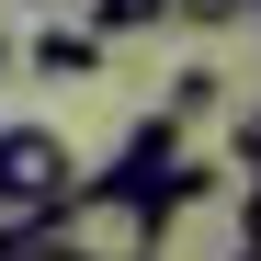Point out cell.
Segmentation results:
<instances>
[{"label": "cell", "mask_w": 261, "mask_h": 261, "mask_svg": "<svg viewBox=\"0 0 261 261\" xmlns=\"http://www.w3.org/2000/svg\"><path fill=\"white\" fill-rule=\"evenodd\" d=\"M102 57H114V46H102L91 23H46V34L23 46V68H34V80H91Z\"/></svg>", "instance_id": "cell-3"}, {"label": "cell", "mask_w": 261, "mask_h": 261, "mask_svg": "<svg viewBox=\"0 0 261 261\" xmlns=\"http://www.w3.org/2000/svg\"><path fill=\"white\" fill-rule=\"evenodd\" d=\"M34 261H170V216L125 182H80L57 216H34Z\"/></svg>", "instance_id": "cell-1"}, {"label": "cell", "mask_w": 261, "mask_h": 261, "mask_svg": "<svg viewBox=\"0 0 261 261\" xmlns=\"http://www.w3.org/2000/svg\"><path fill=\"white\" fill-rule=\"evenodd\" d=\"M204 114H227V80H216V68H182V80L159 91V125H170V137H193Z\"/></svg>", "instance_id": "cell-4"}, {"label": "cell", "mask_w": 261, "mask_h": 261, "mask_svg": "<svg viewBox=\"0 0 261 261\" xmlns=\"http://www.w3.org/2000/svg\"><path fill=\"white\" fill-rule=\"evenodd\" d=\"M227 261H239V250H227Z\"/></svg>", "instance_id": "cell-12"}, {"label": "cell", "mask_w": 261, "mask_h": 261, "mask_svg": "<svg viewBox=\"0 0 261 261\" xmlns=\"http://www.w3.org/2000/svg\"><path fill=\"white\" fill-rule=\"evenodd\" d=\"M12 68H23V46H12V23H0V80H12Z\"/></svg>", "instance_id": "cell-9"}, {"label": "cell", "mask_w": 261, "mask_h": 261, "mask_svg": "<svg viewBox=\"0 0 261 261\" xmlns=\"http://www.w3.org/2000/svg\"><path fill=\"white\" fill-rule=\"evenodd\" d=\"M148 23H170V0H91V34L114 46V34H148Z\"/></svg>", "instance_id": "cell-5"}, {"label": "cell", "mask_w": 261, "mask_h": 261, "mask_svg": "<svg viewBox=\"0 0 261 261\" xmlns=\"http://www.w3.org/2000/svg\"><path fill=\"white\" fill-rule=\"evenodd\" d=\"M239 261H261V182L239 193Z\"/></svg>", "instance_id": "cell-7"}, {"label": "cell", "mask_w": 261, "mask_h": 261, "mask_svg": "<svg viewBox=\"0 0 261 261\" xmlns=\"http://www.w3.org/2000/svg\"><path fill=\"white\" fill-rule=\"evenodd\" d=\"M239 23H261V0H239Z\"/></svg>", "instance_id": "cell-10"}, {"label": "cell", "mask_w": 261, "mask_h": 261, "mask_svg": "<svg viewBox=\"0 0 261 261\" xmlns=\"http://www.w3.org/2000/svg\"><path fill=\"white\" fill-rule=\"evenodd\" d=\"M80 193V148L57 125H0V216H57Z\"/></svg>", "instance_id": "cell-2"}, {"label": "cell", "mask_w": 261, "mask_h": 261, "mask_svg": "<svg viewBox=\"0 0 261 261\" xmlns=\"http://www.w3.org/2000/svg\"><path fill=\"white\" fill-rule=\"evenodd\" d=\"M170 23H239V0H170Z\"/></svg>", "instance_id": "cell-8"}, {"label": "cell", "mask_w": 261, "mask_h": 261, "mask_svg": "<svg viewBox=\"0 0 261 261\" xmlns=\"http://www.w3.org/2000/svg\"><path fill=\"white\" fill-rule=\"evenodd\" d=\"M227 159H239L250 182H261V102H239V137H227Z\"/></svg>", "instance_id": "cell-6"}, {"label": "cell", "mask_w": 261, "mask_h": 261, "mask_svg": "<svg viewBox=\"0 0 261 261\" xmlns=\"http://www.w3.org/2000/svg\"><path fill=\"white\" fill-rule=\"evenodd\" d=\"M0 125H12V114H0Z\"/></svg>", "instance_id": "cell-11"}]
</instances>
